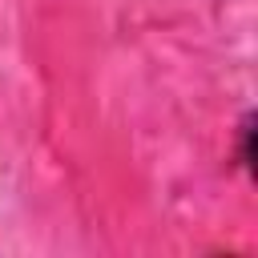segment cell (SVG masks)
I'll return each instance as SVG.
<instances>
[{"mask_svg": "<svg viewBox=\"0 0 258 258\" xmlns=\"http://www.w3.org/2000/svg\"><path fill=\"white\" fill-rule=\"evenodd\" d=\"M242 165L254 173V113L242 117Z\"/></svg>", "mask_w": 258, "mask_h": 258, "instance_id": "obj_1", "label": "cell"}]
</instances>
